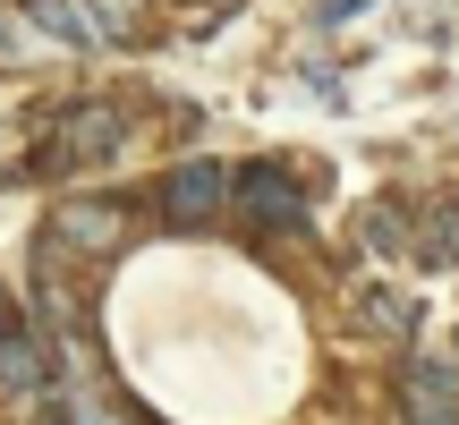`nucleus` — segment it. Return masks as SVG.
<instances>
[{
    "instance_id": "9",
    "label": "nucleus",
    "mask_w": 459,
    "mask_h": 425,
    "mask_svg": "<svg viewBox=\"0 0 459 425\" xmlns=\"http://www.w3.org/2000/svg\"><path fill=\"white\" fill-rule=\"evenodd\" d=\"M0 324H9V298H0Z\"/></svg>"
},
{
    "instance_id": "7",
    "label": "nucleus",
    "mask_w": 459,
    "mask_h": 425,
    "mask_svg": "<svg viewBox=\"0 0 459 425\" xmlns=\"http://www.w3.org/2000/svg\"><path fill=\"white\" fill-rule=\"evenodd\" d=\"M417 264H426V273H451V264H459V204H434L426 212V230H417Z\"/></svg>"
},
{
    "instance_id": "4",
    "label": "nucleus",
    "mask_w": 459,
    "mask_h": 425,
    "mask_svg": "<svg viewBox=\"0 0 459 425\" xmlns=\"http://www.w3.org/2000/svg\"><path fill=\"white\" fill-rule=\"evenodd\" d=\"M400 417L409 425H459V366H409V383H400Z\"/></svg>"
},
{
    "instance_id": "5",
    "label": "nucleus",
    "mask_w": 459,
    "mask_h": 425,
    "mask_svg": "<svg viewBox=\"0 0 459 425\" xmlns=\"http://www.w3.org/2000/svg\"><path fill=\"white\" fill-rule=\"evenodd\" d=\"M119 239H128V212L119 204H68L51 221V247H119Z\"/></svg>"
},
{
    "instance_id": "6",
    "label": "nucleus",
    "mask_w": 459,
    "mask_h": 425,
    "mask_svg": "<svg viewBox=\"0 0 459 425\" xmlns=\"http://www.w3.org/2000/svg\"><path fill=\"white\" fill-rule=\"evenodd\" d=\"M0 392H43V341L0 324Z\"/></svg>"
},
{
    "instance_id": "8",
    "label": "nucleus",
    "mask_w": 459,
    "mask_h": 425,
    "mask_svg": "<svg viewBox=\"0 0 459 425\" xmlns=\"http://www.w3.org/2000/svg\"><path fill=\"white\" fill-rule=\"evenodd\" d=\"M358 239H366V247H392V239H400V212H366Z\"/></svg>"
},
{
    "instance_id": "3",
    "label": "nucleus",
    "mask_w": 459,
    "mask_h": 425,
    "mask_svg": "<svg viewBox=\"0 0 459 425\" xmlns=\"http://www.w3.org/2000/svg\"><path fill=\"white\" fill-rule=\"evenodd\" d=\"M102 153H119V119L102 102H85V111L60 119V145L43 153V170H77V162H102Z\"/></svg>"
},
{
    "instance_id": "1",
    "label": "nucleus",
    "mask_w": 459,
    "mask_h": 425,
    "mask_svg": "<svg viewBox=\"0 0 459 425\" xmlns=\"http://www.w3.org/2000/svg\"><path fill=\"white\" fill-rule=\"evenodd\" d=\"M221 204H230V170H213V162H187V170L162 179V221H179V230L213 221Z\"/></svg>"
},
{
    "instance_id": "2",
    "label": "nucleus",
    "mask_w": 459,
    "mask_h": 425,
    "mask_svg": "<svg viewBox=\"0 0 459 425\" xmlns=\"http://www.w3.org/2000/svg\"><path fill=\"white\" fill-rule=\"evenodd\" d=\"M230 196H238L247 221H264V230H298V221H307V196H298L290 170H273V162H255L238 187H230Z\"/></svg>"
}]
</instances>
